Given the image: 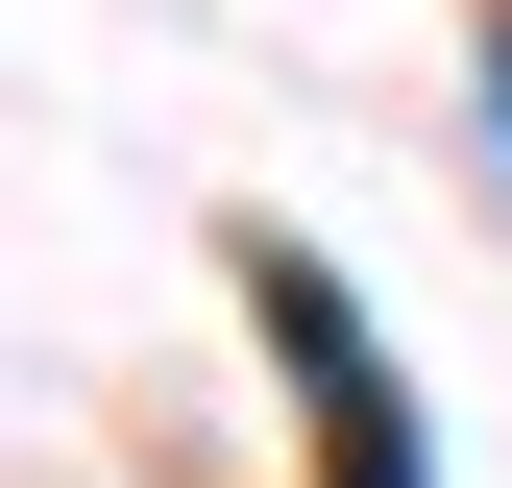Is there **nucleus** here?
<instances>
[{"instance_id": "1", "label": "nucleus", "mask_w": 512, "mask_h": 488, "mask_svg": "<svg viewBox=\"0 0 512 488\" xmlns=\"http://www.w3.org/2000/svg\"><path fill=\"white\" fill-rule=\"evenodd\" d=\"M244 293L293 318V366H317V440H342V488H415V415H391V366H366L342 269H293V244H244Z\"/></svg>"}]
</instances>
